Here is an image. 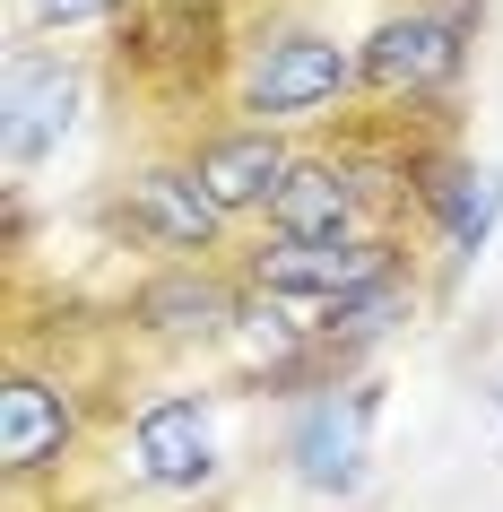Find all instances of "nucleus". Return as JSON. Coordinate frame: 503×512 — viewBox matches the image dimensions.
Wrapping results in <instances>:
<instances>
[{"instance_id": "4468645a", "label": "nucleus", "mask_w": 503, "mask_h": 512, "mask_svg": "<svg viewBox=\"0 0 503 512\" xmlns=\"http://www.w3.org/2000/svg\"><path fill=\"white\" fill-rule=\"evenodd\" d=\"M495 408H503V382H495Z\"/></svg>"}, {"instance_id": "39448f33", "label": "nucleus", "mask_w": 503, "mask_h": 512, "mask_svg": "<svg viewBox=\"0 0 503 512\" xmlns=\"http://www.w3.org/2000/svg\"><path fill=\"white\" fill-rule=\"evenodd\" d=\"M113 226H122L139 252H165V261H209L217 243H226V226H235V217L200 191L191 157H174V165H139L131 183H122Z\"/></svg>"}, {"instance_id": "9b49d317", "label": "nucleus", "mask_w": 503, "mask_h": 512, "mask_svg": "<svg viewBox=\"0 0 503 512\" xmlns=\"http://www.w3.org/2000/svg\"><path fill=\"white\" fill-rule=\"evenodd\" d=\"M191 174L226 217H269V200L295 174V148L278 131H261V122H226V131L191 139Z\"/></svg>"}, {"instance_id": "f03ea898", "label": "nucleus", "mask_w": 503, "mask_h": 512, "mask_svg": "<svg viewBox=\"0 0 503 512\" xmlns=\"http://www.w3.org/2000/svg\"><path fill=\"white\" fill-rule=\"evenodd\" d=\"M469 27H477V0H399L391 18L356 44L365 96H382V105H434V96H451L460 70H469Z\"/></svg>"}, {"instance_id": "9d476101", "label": "nucleus", "mask_w": 503, "mask_h": 512, "mask_svg": "<svg viewBox=\"0 0 503 512\" xmlns=\"http://www.w3.org/2000/svg\"><path fill=\"white\" fill-rule=\"evenodd\" d=\"M131 478L157 495H200L217 478V417L200 391H165L131 417Z\"/></svg>"}, {"instance_id": "f8f14e48", "label": "nucleus", "mask_w": 503, "mask_h": 512, "mask_svg": "<svg viewBox=\"0 0 503 512\" xmlns=\"http://www.w3.org/2000/svg\"><path fill=\"white\" fill-rule=\"evenodd\" d=\"M365 165H347V157H295L287 191L269 200V235H287V243H347V235H365Z\"/></svg>"}, {"instance_id": "6e6552de", "label": "nucleus", "mask_w": 503, "mask_h": 512, "mask_svg": "<svg viewBox=\"0 0 503 512\" xmlns=\"http://www.w3.org/2000/svg\"><path fill=\"white\" fill-rule=\"evenodd\" d=\"M79 452V391L35 365H9L0 382V478L9 486H35V478H61Z\"/></svg>"}, {"instance_id": "423d86ee", "label": "nucleus", "mask_w": 503, "mask_h": 512, "mask_svg": "<svg viewBox=\"0 0 503 512\" xmlns=\"http://www.w3.org/2000/svg\"><path fill=\"white\" fill-rule=\"evenodd\" d=\"M79 105H87V70L70 53H35V44L9 53V70H0V165L27 174L35 157H53L79 122Z\"/></svg>"}, {"instance_id": "1a4fd4ad", "label": "nucleus", "mask_w": 503, "mask_h": 512, "mask_svg": "<svg viewBox=\"0 0 503 512\" xmlns=\"http://www.w3.org/2000/svg\"><path fill=\"white\" fill-rule=\"evenodd\" d=\"M408 183H417V209L434 226L451 270H469L477 252L495 243L503 226V165H469V157H408Z\"/></svg>"}, {"instance_id": "20e7f679", "label": "nucleus", "mask_w": 503, "mask_h": 512, "mask_svg": "<svg viewBox=\"0 0 503 512\" xmlns=\"http://www.w3.org/2000/svg\"><path fill=\"white\" fill-rule=\"evenodd\" d=\"M243 270H217V261H165L131 287V330L157 339V348H226L243 330Z\"/></svg>"}, {"instance_id": "ddd939ff", "label": "nucleus", "mask_w": 503, "mask_h": 512, "mask_svg": "<svg viewBox=\"0 0 503 512\" xmlns=\"http://www.w3.org/2000/svg\"><path fill=\"white\" fill-rule=\"evenodd\" d=\"M122 0H27V18L35 27H53V35H70V27H96V18H113Z\"/></svg>"}, {"instance_id": "7ed1b4c3", "label": "nucleus", "mask_w": 503, "mask_h": 512, "mask_svg": "<svg viewBox=\"0 0 503 512\" xmlns=\"http://www.w3.org/2000/svg\"><path fill=\"white\" fill-rule=\"evenodd\" d=\"M382 270H399V252L382 235H347V243H287V235H261L243 252V287L269 304H287V313H330V304L365 296Z\"/></svg>"}, {"instance_id": "f257e3e1", "label": "nucleus", "mask_w": 503, "mask_h": 512, "mask_svg": "<svg viewBox=\"0 0 503 512\" xmlns=\"http://www.w3.org/2000/svg\"><path fill=\"white\" fill-rule=\"evenodd\" d=\"M347 96H365V61H356V44H339V35H321V27H269L235 61V113H252L261 131L321 122Z\"/></svg>"}, {"instance_id": "0eeeda50", "label": "nucleus", "mask_w": 503, "mask_h": 512, "mask_svg": "<svg viewBox=\"0 0 503 512\" xmlns=\"http://www.w3.org/2000/svg\"><path fill=\"white\" fill-rule=\"evenodd\" d=\"M373 408H382L373 382H321L313 400L295 408V426H287V469H295V486H313V495H356V486H365Z\"/></svg>"}]
</instances>
